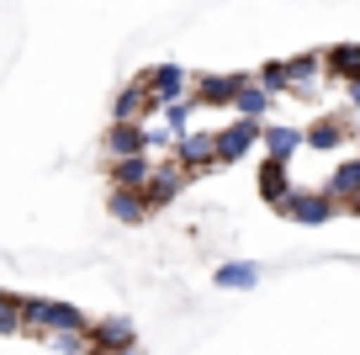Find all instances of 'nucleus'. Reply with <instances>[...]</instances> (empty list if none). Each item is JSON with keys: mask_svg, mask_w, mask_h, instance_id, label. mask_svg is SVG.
<instances>
[{"mask_svg": "<svg viewBox=\"0 0 360 355\" xmlns=\"http://www.w3.org/2000/svg\"><path fill=\"white\" fill-rule=\"evenodd\" d=\"M255 175H259V197H265V207H281V201L297 191V180H292V159H281V154H265Z\"/></svg>", "mask_w": 360, "mask_h": 355, "instance_id": "20e7f679", "label": "nucleus"}, {"mask_svg": "<svg viewBox=\"0 0 360 355\" xmlns=\"http://www.w3.org/2000/svg\"><path fill=\"white\" fill-rule=\"evenodd\" d=\"M101 355H143V350H138V344H127V350H101Z\"/></svg>", "mask_w": 360, "mask_h": 355, "instance_id": "b1692460", "label": "nucleus"}, {"mask_svg": "<svg viewBox=\"0 0 360 355\" xmlns=\"http://www.w3.org/2000/svg\"><path fill=\"white\" fill-rule=\"evenodd\" d=\"M79 355H101V350H96V344H90V350H79Z\"/></svg>", "mask_w": 360, "mask_h": 355, "instance_id": "393cba45", "label": "nucleus"}, {"mask_svg": "<svg viewBox=\"0 0 360 355\" xmlns=\"http://www.w3.org/2000/svg\"><path fill=\"white\" fill-rule=\"evenodd\" d=\"M270 96H276V90H265L259 80L244 75V85H238V96H233V111H238V117H265V111H270Z\"/></svg>", "mask_w": 360, "mask_h": 355, "instance_id": "a211bd4d", "label": "nucleus"}, {"mask_svg": "<svg viewBox=\"0 0 360 355\" xmlns=\"http://www.w3.org/2000/svg\"><path fill=\"white\" fill-rule=\"evenodd\" d=\"M148 144H154V133H148L143 123H117L112 117V127H106V154H148Z\"/></svg>", "mask_w": 360, "mask_h": 355, "instance_id": "f8f14e48", "label": "nucleus"}, {"mask_svg": "<svg viewBox=\"0 0 360 355\" xmlns=\"http://www.w3.org/2000/svg\"><path fill=\"white\" fill-rule=\"evenodd\" d=\"M169 154L191 170V175H212V165H223V159H217V133H196V127L180 133L175 144H169Z\"/></svg>", "mask_w": 360, "mask_h": 355, "instance_id": "7ed1b4c3", "label": "nucleus"}, {"mask_svg": "<svg viewBox=\"0 0 360 355\" xmlns=\"http://www.w3.org/2000/svg\"><path fill=\"white\" fill-rule=\"evenodd\" d=\"M323 75H328V58L323 54H297L292 58V96L313 101L318 90H323Z\"/></svg>", "mask_w": 360, "mask_h": 355, "instance_id": "9d476101", "label": "nucleus"}, {"mask_svg": "<svg viewBox=\"0 0 360 355\" xmlns=\"http://www.w3.org/2000/svg\"><path fill=\"white\" fill-rule=\"evenodd\" d=\"M90 344L96 350H127V344H138V329L127 313H106V318L90 323Z\"/></svg>", "mask_w": 360, "mask_h": 355, "instance_id": "0eeeda50", "label": "nucleus"}, {"mask_svg": "<svg viewBox=\"0 0 360 355\" xmlns=\"http://www.w3.org/2000/svg\"><path fill=\"white\" fill-rule=\"evenodd\" d=\"M186 180H196V175H191L186 165H180L175 154H169L165 165H154V180L143 186V191H148V201H154V212H159V207H169V201H175L180 191H186Z\"/></svg>", "mask_w": 360, "mask_h": 355, "instance_id": "423d86ee", "label": "nucleus"}, {"mask_svg": "<svg viewBox=\"0 0 360 355\" xmlns=\"http://www.w3.org/2000/svg\"><path fill=\"white\" fill-rule=\"evenodd\" d=\"M148 111H165V106L154 101V90H148L143 80H133L127 90H117V101H112V117H117V123H143Z\"/></svg>", "mask_w": 360, "mask_h": 355, "instance_id": "6e6552de", "label": "nucleus"}, {"mask_svg": "<svg viewBox=\"0 0 360 355\" xmlns=\"http://www.w3.org/2000/svg\"><path fill=\"white\" fill-rule=\"evenodd\" d=\"M106 180H112V186H127V191H143L148 180H154V165H148V154H117L112 165H106Z\"/></svg>", "mask_w": 360, "mask_h": 355, "instance_id": "ddd939ff", "label": "nucleus"}, {"mask_svg": "<svg viewBox=\"0 0 360 355\" xmlns=\"http://www.w3.org/2000/svg\"><path fill=\"white\" fill-rule=\"evenodd\" d=\"M345 212H349V218H360V197H349V201H345Z\"/></svg>", "mask_w": 360, "mask_h": 355, "instance_id": "5701e85b", "label": "nucleus"}, {"mask_svg": "<svg viewBox=\"0 0 360 355\" xmlns=\"http://www.w3.org/2000/svg\"><path fill=\"white\" fill-rule=\"evenodd\" d=\"M212 287L217 292H255L259 287V266L255 260H223L212 270Z\"/></svg>", "mask_w": 360, "mask_h": 355, "instance_id": "4468645a", "label": "nucleus"}, {"mask_svg": "<svg viewBox=\"0 0 360 355\" xmlns=\"http://www.w3.org/2000/svg\"><path fill=\"white\" fill-rule=\"evenodd\" d=\"M255 80L265 90H276V96H292V58H265V64L255 69Z\"/></svg>", "mask_w": 360, "mask_h": 355, "instance_id": "aec40b11", "label": "nucleus"}, {"mask_svg": "<svg viewBox=\"0 0 360 355\" xmlns=\"http://www.w3.org/2000/svg\"><path fill=\"white\" fill-rule=\"evenodd\" d=\"M238 85H244V75H196L191 96H196V106H233Z\"/></svg>", "mask_w": 360, "mask_h": 355, "instance_id": "9b49d317", "label": "nucleus"}, {"mask_svg": "<svg viewBox=\"0 0 360 355\" xmlns=\"http://www.w3.org/2000/svg\"><path fill=\"white\" fill-rule=\"evenodd\" d=\"M345 138H360L355 127H349V117H318V123L307 127V149H323V154H334Z\"/></svg>", "mask_w": 360, "mask_h": 355, "instance_id": "2eb2a0df", "label": "nucleus"}, {"mask_svg": "<svg viewBox=\"0 0 360 355\" xmlns=\"http://www.w3.org/2000/svg\"><path fill=\"white\" fill-rule=\"evenodd\" d=\"M106 212H112L117 223H127V228H138V223H148L154 201H148V191H127V186H112V197H106Z\"/></svg>", "mask_w": 360, "mask_h": 355, "instance_id": "1a4fd4ad", "label": "nucleus"}, {"mask_svg": "<svg viewBox=\"0 0 360 355\" xmlns=\"http://www.w3.org/2000/svg\"><path fill=\"white\" fill-rule=\"evenodd\" d=\"M191 111H202V106H196V96H186V101H169V106H165V133H169V138L191 133Z\"/></svg>", "mask_w": 360, "mask_h": 355, "instance_id": "412c9836", "label": "nucleus"}, {"mask_svg": "<svg viewBox=\"0 0 360 355\" xmlns=\"http://www.w3.org/2000/svg\"><path fill=\"white\" fill-rule=\"evenodd\" d=\"M297 149H307V127L265 123V154H281V159H297Z\"/></svg>", "mask_w": 360, "mask_h": 355, "instance_id": "dca6fc26", "label": "nucleus"}, {"mask_svg": "<svg viewBox=\"0 0 360 355\" xmlns=\"http://www.w3.org/2000/svg\"><path fill=\"white\" fill-rule=\"evenodd\" d=\"M349 106H360V80H349Z\"/></svg>", "mask_w": 360, "mask_h": 355, "instance_id": "4be33fe9", "label": "nucleus"}, {"mask_svg": "<svg viewBox=\"0 0 360 355\" xmlns=\"http://www.w3.org/2000/svg\"><path fill=\"white\" fill-rule=\"evenodd\" d=\"M276 212H281L286 223H302V228H323V223H334L339 212H345V201H334L323 186H318V191L297 186V191H292V197H286Z\"/></svg>", "mask_w": 360, "mask_h": 355, "instance_id": "f257e3e1", "label": "nucleus"}, {"mask_svg": "<svg viewBox=\"0 0 360 355\" xmlns=\"http://www.w3.org/2000/svg\"><path fill=\"white\" fill-rule=\"evenodd\" d=\"M323 58H328V75L334 80H360V43H339V48H323Z\"/></svg>", "mask_w": 360, "mask_h": 355, "instance_id": "6ab92c4d", "label": "nucleus"}, {"mask_svg": "<svg viewBox=\"0 0 360 355\" xmlns=\"http://www.w3.org/2000/svg\"><path fill=\"white\" fill-rule=\"evenodd\" d=\"M323 191L334 201H349V197H360V154L355 159H339V170L323 180Z\"/></svg>", "mask_w": 360, "mask_h": 355, "instance_id": "f3484780", "label": "nucleus"}, {"mask_svg": "<svg viewBox=\"0 0 360 355\" xmlns=\"http://www.w3.org/2000/svg\"><path fill=\"white\" fill-rule=\"evenodd\" d=\"M143 85L154 90V101H159V106H169V101H186V96H191V85H196V80L186 75L180 64H154V69H143Z\"/></svg>", "mask_w": 360, "mask_h": 355, "instance_id": "39448f33", "label": "nucleus"}, {"mask_svg": "<svg viewBox=\"0 0 360 355\" xmlns=\"http://www.w3.org/2000/svg\"><path fill=\"white\" fill-rule=\"evenodd\" d=\"M255 144H265V117H233L228 127H217V159L238 165Z\"/></svg>", "mask_w": 360, "mask_h": 355, "instance_id": "f03ea898", "label": "nucleus"}]
</instances>
